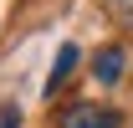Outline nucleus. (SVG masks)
Listing matches in <instances>:
<instances>
[{
    "mask_svg": "<svg viewBox=\"0 0 133 128\" xmlns=\"http://www.w3.org/2000/svg\"><path fill=\"white\" fill-rule=\"evenodd\" d=\"M62 128H118V113L97 108V103H77V108H66Z\"/></svg>",
    "mask_w": 133,
    "mask_h": 128,
    "instance_id": "nucleus-1",
    "label": "nucleus"
},
{
    "mask_svg": "<svg viewBox=\"0 0 133 128\" xmlns=\"http://www.w3.org/2000/svg\"><path fill=\"white\" fill-rule=\"evenodd\" d=\"M123 67H128V51L123 46H102L97 56H92V77H97L102 87H113V82H123Z\"/></svg>",
    "mask_w": 133,
    "mask_h": 128,
    "instance_id": "nucleus-2",
    "label": "nucleus"
},
{
    "mask_svg": "<svg viewBox=\"0 0 133 128\" xmlns=\"http://www.w3.org/2000/svg\"><path fill=\"white\" fill-rule=\"evenodd\" d=\"M77 56H82V51L72 46V41H66V46L56 51V62H51V77H46V92H56V87H62L66 77H72V67H77Z\"/></svg>",
    "mask_w": 133,
    "mask_h": 128,
    "instance_id": "nucleus-3",
    "label": "nucleus"
},
{
    "mask_svg": "<svg viewBox=\"0 0 133 128\" xmlns=\"http://www.w3.org/2000/svg\"><path fill=\"white\" fill-rule=\"evenodd\" d=\"M0 128H21V113H16V108H5V113H0Z\"/></svg>",
    "mask_w": 133,
    "mask_h": 128,
    "instance_id": "nucleus-4",
    "label": "nucleus"
}]
</instances>
